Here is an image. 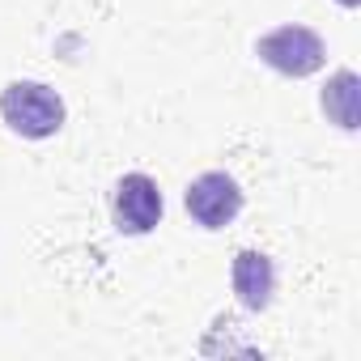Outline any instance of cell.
I'll return each instance as SVG.
<instances>
[{
    "instance_id": "cell-2",
    "label": "cell",
    "mask_w": 361,
    "mask_h": 361,
    "mask_svg": "<svg viewBox=\"0 0 361 361\" xmlns=\"http://www.w3.org/2000/svg\"><path fill=\"white\" fill-rule=\"evenodd\" d=\"M255 56L264 64H272L276 73H285V77H310V73L323 68L327 47L310 26H276L272 35H264L255 43Z\"/></svg>"
},
{
    "instance_id": "cell-1",
    "label": "cell",
    "mask_w": 361,
    "mask_h": 361,
    "mask_svg": "<svg viewBox=\"0 0 361 361\" xmlns=\"http://www.w3.org/2000/svg\"><path fill=\"white\" fill-rule=\"evenodd\" d=\"M0 115L26 140H47L64 128V102L43 81H13L0 94Z\"/></svg>"
},
{
    "instance_id": "cell-5",
    "label": "cell",
    "mask_w": 361,
    "mask_h": 361,
    "mask_svg": "<svg viewBox=\"0 0 361 361\" xmlns=\"http://www.w3.org/2000/svg\"><path fill=\"white\" fill-rule=\"evenodd\" d=\"M230 281H234V293L247 310H264L272 302V289H276V268L264 251H238Z\"/></svg>"
},
{
    "instance_id": "cell-3",
    "label": "cell",
    "mask_w": 361,
    "mask_h": 361,
    "mask_svg": "<svg viewBox=\"0 0 361 361\" xmlns=\"http://www.w3.org/2000/svg\"><path fill=\"white\" fill-rule=\"evenodd\" d=\"M111 217L119 234H149L161 221V188L149 174H123L111 192Z\"/></svg>"
},
{
    "instance_id": "cell-7",
    "label": "cell",
    "mask_w": 361,
    "mask_h": 361,
    "mask_svg": "<svg viewBox=\"0 0 361 361\" xmlns=\"http://www.w3.org/2000/svg\"><path fill=\"white\" fill-rule=\"evenodd\" d=\"M340 5H344V9H353V5H357V0H340Z\"/></svg>"
},
{
    "instance_id": "cell-6",
    "label": "cell",
    "mask_w": 361,
    "mask_h": 361,
    "mask_svg": "<svg viewBox=\"0 0 361 361\" xmlns=\"http://www.w3.org/2000/svg\"><path fill=\"white\" fill-rule=\"evenodd\" d=\"M323 111L344 128V132H353L357 128V73H336V81L323 90Z\"/></svg>"
},
{
    "instance_id": "cell-4",
    "label": "cell",
    "mask_w": 361,
    "mask_h": 361,
    "mask_svg": "<svg viewBox=\"0 0 361 361\" xmlns=\"http://www.w3.org/2000/svg\"><path fill=\"white\" fill-rule=\"evenodd\" d=\"M183 204H188V213H192L196 226L221 230V226H230V221L243 213V192H238V183H234L230 174L209 170V174H200L196 183L188 188Z\"/></svg>"
}]
</instances>
